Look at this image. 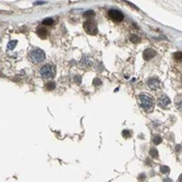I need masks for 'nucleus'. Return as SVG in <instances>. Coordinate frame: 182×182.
<instances>
[{"label": "nucleus", "instance_id": "f03ea898", "mask_svg": "<svg viewBox=\"0 0 182 182\" xmlns=\"http://www.w3.org/2000/svg\"><path fill=\"white\" fill-rule=\"evenodd\" d=\"M39 74L44 80H48V79H52L56 74V67L51 63H47L43 66L39 70Z\"/></svg>", "mask_w": 182, "mask_h": 182}, {"label": "nucleus", "instance_id": "4468645a", "mask_svg": "<svg viewBox=\"0 0 182 182\" xmlns=\"http://www.w3.org/2000/svg\"><path fill=\"white\" fill-rule=\"evenodd\" d=\"M130 40H131V42H132V43L137 44V43H140V40H141V38H140L139 36H136V35H130Z\"/></svg>", "mask_w": 182, "mask_h": 182}, {"label": "nucleus", "instance_id": "39448f33", "mask_svg": "<svg viewBox=\"0 0 182 182\" xmlns=\"http://www.w3.org/2000/svg\"><path fill=\"white\" fill-rule=\"evenodd\" d=\"M108 17L110 18L112 21H117V22H120L123 20V14L122 12H120L119 10H115V9H111L108 11Z\"/></svg>", "mask_w": 182, "mask_h": 182}, {"label": "nucleus", "instance_id": "20e7f679", "mask_svg": "<svg viewBox=\"0 0 182 182\" xmlns=\"http://www.w3.org/2000/svg\"><path fill=\"white\" fill-rule=\"evenodd\" d=\"M83 27H84L86 33L90 34V35H96L97 34L96 22L93 21V20H87V21H85L84 24H83Z\"/></svg>", "mask_w": 182, "mask_h": 182}, {"label": "nucleus", "instance_id": "aec40b11", "mask_svg": "<svg viewBox=\"0 0 182 182\" xmlns=\"http://www.w3.org/2000/svg\"><path fill=\"white\" fill-rule=\"evenodd\" d=\"M175 59L176 60H182V52L178 51L175 54Z\"/></svg>", "mask_w": 182, "mask_h": 182}, {"label": "nucleus", "instance_id": "9d476101", "mask_svg": "<svg viewBox=\"0 0 182 182\" xmlns=\"http://www.w3.org/2000/svg\"><path fill=\"white\" fill-rule=\"evenodd\" d=\"M80 66H81V67H87V66H91V60L88 59L87 56H84V57H83V59L81 60V62H80Z\"/></svg>", "mask_w": 182, "mask_h": 182}, {"label": "nucleus", "instance_id": "f257e3e1", "mask_svg": "<svg viewBox=\"0 0 182 182\" xmlns=\"http://www.w3.org/2000/svg\"><path fill=\"white\" fill-rule=\"evenodd\" d=\"M139 103L145 111H152L154 107V98L148 94H141L137 97Z\"/></svg>", "mask_w": 182, "mask_h": 182}, {"label": "nucleus", "instance_id": "2eb2a0df", "mask_svg": "<svg viewBox=\"0 0 182 182\" xmlns=\"http://www.w3.org/2000/svg\"><path fill=\"white\" fill-rule=\"evenodd\" d=\"M161 141H163V139H161L159 135H155V136L153 137V142H154V144H156V145L160 144Z\"/></svg>", "mask_w": 182, "mask_h": 182}, {"label": "nucleus", "instance_id": "5701e85b", "mask_svg": "<svg viewBox=\"0 0 182 182\" xmlns=\"http://www.w3.org/2000/svg\"><path fill=\"white\" fill-rule=\"evenodd\" d=\"M44 3H45L44 1H38V2H35L34 5H44Z\"/></svg>", "mask_w": 182, "mask_h": 182}, {"label": "nucleus", "instance_id": "9b49d317", "mask_svg": "<svg viewBox=\"0 0 182 182\" xmlns=\"http://www.w3.org/2000/svg\"><path fill=\"white\" fill-rule=\"evenodd\" d=\"M176 106H177L178 109L182 110V95H179V96L176 97Z\"/></svg>", "mask_w": 182, "mask_h": 182}, {"label": "nucleus", "instance_id": "a211bd4d", "mask_svg": "<svg viewBox=\"0 0 182 182\" xmlns=\"http://www.w3.org/2000/svg\"><path fill=\"white\" fill-rule=\"evenodd\" d=\"M55 87H56V85H55V82H48V83H46V88L47 90H55Z\"/></svg>", "mask_w": 182, "mask_h": 182}, {"label": "nucleus", "instance_id": "7ed1b4c3", "mask_svg": "<svg viewBox=\"0 0 182 182\" xmlns=\"http://www.w3.org/2000/svg\"><path fill=\"white\" fill-rule=\"evenodd\" d=\"M46 58L45 52L43 51L39 48H36V49H33L31 52H30V60L34 63H39V62H43Z\"/></svg>", "mask_w": 182, "mask_h": 182}, {"label": "nucleus", "instance_id": "f8f14e48", "mask_svg": "<svg viewBox=\"0 0 182 182\" xmlns=\"http://www.w3.org/2000/svg\"><path fill=\"white\" fill-rule=\"evenodd\" d=\"M95 15V12L92 11V10H90V11H86L84 12V14H83V17L85 18V19H87V18H93Z\"/></svg>", "mask_w": 182, "mask_h": 182}, {"label": "nucleus", "instance_id": "b1692460", "mask_svg": "<svg viewBox=\"0 0 182 182\" xmlns=\"http://www.w3.org/2000/svg\"><path fill=\"white\" fill-rule=\"evenodd\" d=\"M164 182H172V180L171 179H165L164 180Z\"/></svg>", "mask_w": 182, "mask_h": 182}, {"label": "nucleus", "instance_id": "ddd939ff", "mask_svg": "<svg viewBox=\"0 0 182 182\" xmlns=\"http://www.w3.org/2000/svg\"><path fill=\"white\" fill-rule=\"evenodd\" d=\"M54 22H55L54 19H51V18H47V19H45L43 21V24H44V25H52V24H54Z\"/></svg>", "mask_w": 182, "mask_h": 182}, {"label": "nucleus", "instance_id": "1a4fd4ad", "mask_svg": "<svg viewBox=\"0 0 182 182\" xmlns=\"http://www.w3.org/2000/svg\"><path fill=\"white\" fill-rule=\"evenodd\" d=\"M36 33H37V35L39 36L40 38H46V36H47V30L45 29V27H38L37 31H36Z\"/></svg>", "mask_w": 182, "mask_h": 182}, {"label": "nucleus", "instance_id": "4be33fe9", "mask_svg": "<svg viewBox=\"0 0 182 182\" xmlns=\"http://www.w3.org/2000/svg\"><path fill=\"white\" fill-rule=\"evenodd\" d=\"M97 84H100V80H99V79H95V80H94V85H97Z\"/></svg>", "mask_w": 182, "mask_h": 182}, {"label": "nucleus", "instance_id": "6ab92c4d", "mask_svg": "<svg viewBox=\"0 0 182 182\" xmlns=\"http://www.w3.org/2000/svg\"><path fill=\"white\" fill-rule=\"evenodd\" d=\"M160 172L161 173H168L169 172V167H167V166H161L160 167Z\"/></svg>", "mask_w": 182, "mask_h": 182}, {"label": "nucleus", "instance_id": "6e6552de", "mask_svg": "<svg viewBox=\"0 0 182 182\" xmlns=\"http://www.w3.org/2000/svg\"><path fill=\"white\" fill-rule=\"evenodd\" d=\"M155 55H156V51H155V50L151 49V48H147V49H145L144 52H143V58L148 61V60L153 59V58L155 57Z\"/></svg>", "mask_w": 182, "mask_h": 182}, {"label": "nucleus", "instance_id": "f3484780", "mask_svg": "<svg viewBox=\"0 0 182 182\" xmlns=\"http://www.w3.org/2000/svg\"><path fill=\"white\" fill-rule=\"evenodd\" d=\"M18 44V42L17 40H12V42H10L9 44H8V47H7V49L8 50H12L13 48L15 47V45Z\"/></svg>", "mask_w": 182, "mask_h": 182}, {"label": "nucleus", "instance_id": "423d86ee", "mask_svg": "<svg viewBox=\"0 0 182 182\" xmlns=\"http://www.w3.org/2000/svg\"><path fill=\"white\" fill-rule=\"evenodd\" d=\"M146 84H147V87L153 90V91H157L159 87H160V82H159V80L156 78L149 79V80L147 81Z\"/></svg>", "mask_w": 182, "mask_h": 182}, {"label": "nucleus", "instance_id": "dca6fc26", "mask_svg": "<svg viewBox=\"0 0 182 182\" xmlns=\"http://www.w3.org/2000/svg\"><path fill=\"white\" fill-rule=\"evenodd\" d=\"M149 155H151L152 157H154V158H157V157H158V152H157L156 148H151Z\"/></svg>", "mask_w": 182, "mask_h": 182}, {"label": "nucleus", "instance_id": "412c9836", "mask_svg": "<svg viewBox=\"0 0 182 182\" xmlns=\"http://www.w3.org/2000/svg\"><path fill=\"white\" fill-rule=\"evenodd\" d=\"M122 135H123V137H130V136H131L130 131H128V130H123V131H122Z\"/></svg>", "mask_w": 182, "mask_h": 182}, {"label": "nucleus", "instance_id": "393cba45", "mask_svg": "<svg viewBox=\"0 0 182 182\" xmlns=\"http://www.w3.org/2000/svg\"><path fill=\"white\" fill-rule=\"evenodd\" d=\"M178 181H179V182H182V175L179 177V180H178Z\"/></svg>", "mask_w": 182, "mask_h": 182}, {"label": "nucleus", "instance_id": "0eeeda50", "mask_svg": "<svg viewBox=\"0 0 182 182\" xmlns=\"http://www.w3.org/2000/svg\"><path fill=\"white\" fill-rule=\"evenodd\" d=\"M170 104V98L167 96V95H160V96L158 97V105L161 107H164L165 108L166 106H168V105Z\"/></svg>", "mask_w": 182, "mask_h": 182}]
</instances>
